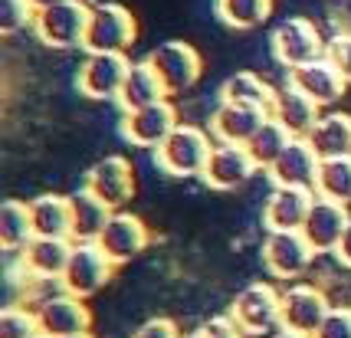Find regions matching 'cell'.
I'll return each mask as SVG.
<instances>
[{
  "instance_id": "6da1fadb",
  "label": "cell",
  "mask_w": 351,
  "mask_h": 338,
  "mask_svg": "<svg viewBox=\"0 0 351 338\" xmlns=\"http://www.w3.org/2000/svg\"><path fill=\"white\" fill-rule=\"evenodd\" d=\"M210 152H214V145H210V135L204 128L178 125L168 138L154 148V161L171 178H194V174H204Z\"/></svg>"
},
{
  "instance_id": "7a4b0ae2",
  "label": "cell",
  "mask_w": 351,
  "mask_h": 338,
  "mask_svg": "<svg viewBox=\"0 0 351 338\" xmlns=\"http://www.w3.org/2000/svg\"><path fill=\"white\" fill-rule=\"evenodd\" d=\"M112 269H115V260L99 246V240H79V243L73 240V253H69L60 286L79 299H89L112 279Z\"/></svg>"
},
{
  "instance_id": "3957f363",
  "label": "cell",
  "mask_w": 351,
  "mask_h": 338,
  "mask_svg": "<svg viewBox=\"0 0 351 338\" xmlns=\"http://www.w3.org/2000/svg\"><path fill=\"white\" fill-rule=\"evenodd\" d=\"M89 14H92V3L62 0V3L36 10L33 30L40 36V43H46V47H56V49L82 47L86 30H89Z\"/></svg>"
},
{
  "instance_id": "277c9868",
  "label": "cell",
  "mask_w": 351,
  "mask_h": 338,
  "mask_svg": "<svg viewBox=\"0 0 351 338\" xmlns=\"http://www.w3.org/2000/svg\"><path fill=\"white\" fill-rule=\"evenodd\" d=\"M138 27L135 16L125 10L122 3H92L89 14V30L82 40L86 53H125L135 43Z\"/></svg>"
},
{
  "instance_id": "5b68a950",
  "label": "cell",
  "mask_w": 351,
  "mask_h": 338,
  "mask_svg": "<svg viewBox=\"0 0 351 338\" xmlns=\"http://www.w3.org/2000/svg\"><path fill=\"white\" fill-rule=\"evenodd\" d=\"M279 312H282V292H276L269 282H250L246 289L237 292L230 306V319L246 335H263L279 325Z\"/></svg>"
},
{
  "instance_id": "8992f818",
  "label": "cell",
  "mask_w": 351,
  "mask_h": 338,
  "mask_svg": "<svg viewBox=\"0 0 351 338\" xmlns=\"http://www.w3.org/2000/svg\"><path fill=\"white\" fill-rule=\"evenodd\" d=\"M273 56L282 66H289V69H295V66H306V62L319 60V56H325V43L328 40H322L319 27L312 23V20H306V16H289V20H282L279 27L273 30Z\"/></svg>"
},
{
  "instance_id": "52a82bcc",
  "label": "cell",
  "mask_w": 351,
  "mask_h": 338,
  "mask_svg": "<svg viewBox=\"0 0 351 338\" xmlns=\"http://www.w3.org/2000/svg\"><path fill=\"white\" fill-rule=\"evenodd\" d=\"M315 260V250L302 230H269L263 240V263L279 279H299Z\"/></svg>"
},
{
  "instance_id": "ba28073f",
  "label": "cell",
  "mask_w": 351,
  "mask_h": 338,
  "mask_svg": "<svg viewBox=\"0 0 351 338\" xmlns=\"http://www.w3.org/2000/svg\"><path fill=\"white\" fill-rule=\"evenodd\" d=\"M348 224H351L348 204L315 194L312 207H308L306 224H302V233H306V240L312 243L315 253H335L345 230H348Z\"/></svg>"
},
{
  "instance_id": "9c48e42d",
  "label": "cell",
  "mask_w": 351,
  "mask_h": 338,
  "mask_svg": "<svg viewBox=\"0 0 351 338\" xmlns=\"http://www.w3.org/2000/svg\"><path fill=\"white\" fill-rule=\"evenodd\" d=\"M148 62L154 66V73L161 76L168 93H184L191 89L200 79V56L191 43L181 40H168V43H158L148 53Z\"/></svg>"
},
{
  "instance_id": "30bf717a",
  "label": "cell",
  "mask_w": 351,
  "mask_h": 338,
  "mask_svg": "<svg viewBox=\"0 0 351 338\" xmlns=\"http://www.w3.org/2000/svg\"><path fill=\"white\" fill-rule=\"evenodd\" d=\"M332 312L328 295L308 282H295L282 292V312H279V325L302 332V335H315V328L325 322V315Z\"/></svg>"
},
{
  "instance_id": "8fae6325",
  "label": "cell",
  "mask_w": 351,
  "mask_h": 338,
  "mask_svg": "<svg viewBox=\"0 0 351 338\" xmlns=\"http://www.w3.org/2000/svg\"><path fill=\"white\" fill-rule=\"evenodd\" d=\"M36 319H40V332L49 338H69L79 332H89L92 312L86 299H79L73 292L62 289L60 295H46L36 306Z\"/></svg>"
},
{
  "instance_id": "7c38bea8",
  "label": "cell",
  "mask_w": 351,
  "mask_h": 338,
  "mask_svg": "<svg viewBox=\"0 0 351 338\" xmlns=\"http://www.w3.org/2000/svg\"><path fill=\"white\" fill-rule=\"evenodd\" d=\"M132 62L125 53H89L79 66V93L89 99H119Z\"/></svg>"
},
{
  "instance_id": "4fadbf2b",
  "label": "cell",
  "mask_w": 351,
  "mask_h": 338,
  "mask_svg": "<svg viewBox=\"0 0 351 338\" xmlns=\"http://www.w3.org/2000/svg\"><path fill=\"white\" fill-rule=\"evenodd\" d=\"M319 168L322 158L319 152L312 148L308 138H292L282 154L269 165V178H273V187H302V191H315V181H319Z\"/></svg>"
},
{
  "instance_id": "5bb4252c",
  "label": "cell",
  "mask_w": 351,
  "mask_h": 338,
  "mask_svg": "<svg viewBox=\"0 0 351 338\" xmlns=\"http://www.w3.org/2000/svg\"><path fill=\"white\" fill-rule=\"evenodd\" d=\"M253 171H260V165L253 161V154L246 145H227V141H220L214 145V152L207 158V168H204V184L214 187V191H237V187H243L250 178H253Z\"/></svg>"
},
{
  "instance_id": "9a60e30c",
  "label": "cell",
  "mask_w": 351,
  "mask_h": 338,
  "mask_svg": "<svg viewBox=\"0 0 351 338\" xmlns=\"http://www.w3.org/2000/svg\"><path fill=\"white\" fill-rule=\"evenodd\" d=\"M86 187L95 197H102L112 210H122L135 194V171L122 154H108L102 161H95L86 174Z\"/></svg>"
},
{
  "instance_id": "2e32d148",
  "label": "cell",
  "mask_w": 351,
  "mask_h": 338,
  "mask_svg": "<svg viewBox=\"0 0 351 338\" xmlns=\"http://www.w3.org/2000/svg\"><path fill=\"white\" fill-rule=\"evenodd\" d=\"M178 125L181 122H178L174 106H171L168 99H161V102H152V106H145V108L125 112L122 132H125V138L132 141V145H138V148H158Z\"/></svg>"
},
{
  "instance_id": "e0dca14e",
  "label": "cell",
  "mask_w": 351,
  "mask_h": 338,
  "mask_svg": "<svg viewBox=\"0 0 351 338\" xmlns=\"http://www.w3.org/2000/svg\"><path fill=\"white\" fill-rule=\"evenodd\" d=\"M148 240H152V233H148L141 217L128 214V210H115V214L108 217L102 237H99V246H102L108 256L115 260V266H119V263H128L132 256H138V253L148 246Z\"/></svg>"
},
{
  "instance_id": "ac0fdd59",
  "label": "cell",
  "mask_w": 351,
  "mask_h": 338,
  "mask_svg": "<svg viewBox=\"0 0 351 338\" xmlns=\"http://www.w3.org/2000/svg\"><path fill=\"white\" fill-rule=\"evenodd\" d=\"M269 119L266 108L256 106H240V102H220L210 119V132L217 141L227 145H250V138L263 128V122Z\"/></svg>"
},
{
  "instance_id": "d6986e66",
  "label": "cell",
  "mask_w": 351,
  "mask_h": 338,
  "mask_svg": "<svg viewBox=\"0 0 351 338\" xmlns=\"http://www.w3.org/2000/svg\"><path fill=\"white\" fill-rule=\"evenodd\" d=\"M289 82L295 89H302V93H306L312 102H319V106H332V102L341 99V93L348 89V79L341 76L325 56L306 62V66L289 69Z\"/></svg>"
},
{
  "instance_id": "ffe728a7",
  "label": "cell",
  "mask_w": 351,
  "mask_h": 338,
  "mask_svg": "<svg viewBox=\"0 0 351 338\" xmlns=\"http://www.w3.org/2000/svg\"><path fill=\"white\" fill-rule=\"evenodd\" d=\"M315 191H302V187H273L269 200L263 207V224L266 230H302L312 207Z\"/></svg>"
},
{
  "instance_id": "44dd1931",
  "label": "cell",
  "mask_w": 351,
  "mask_h": 338,
  "mask_svg": "<svg viewBox=\"0 0 351 338\" xmlns=\"http://www.w3.org/2000/svg\"><path fill=\"white\" fill-rule=\"evenodd\" d=\"M73 253V240H60V237H33L30 243L20 250V263L23 273L36 279H62L66 263Z\"/></svg>"
},
{
  "instance_id": "7402d4cb",
  "label": "cell",
  "mask_w": 351,
  "mask_h": 338,
  "mask_svg": "<svg viewBox=\"0 0 351 338\" xmlns=\"http://www.w3.org/2000/svg\"><path fill=\"white\" fill-rule=\"evenodd\" d=\"M319 108H322L319 102H312L302 89H295L292 82H286V86L276 93L269 115L289 128L292 138H308V132L319 122Z\"/></svg>"
},
{
  "instance_id": "603a6c76",
  "label": "cell",
  "mask_w": 351,
  "mask_h": 338,
  "mask_svg": "<svg viewBox=\"0 0 351 338\" xmlns=\"http://www.w3.org/2000/svg\"><path fill=\"white\" fill-rule=\"evenodd\" d=\"M30 217L36 237L73 240V204L62 194H40L30 200Z\"/></svg>"
},
{
  "instance_id": "cb8c5ba5",
  "label": "cell",
  "mask_w": 351,
  "mask_h": 338,
  "mask_svg": "<svg viewBox=\"0 0 351 338\" xmlns=\"http://www.w3.org/2000/svg\"><path fill=\"white\" fill-rule=\"evenodd\" d=\"M73 204V240H99L106 230L108 217L115 214L102 197H95L89 187H79L76 194H69Z\"/></svg>"
},
{
  "instance_id": "d4e9b609",
  "label": "cell",
  "mask_w": 351,
  "mask_h": 338,
  "mask_svg": "<svg viewBox=\"0 0 351 338\" xmlns=\"http://www.w3.org/2000/svg\"><path fill=\"white\" fill-rule=\"evenodd\" d=\"M165 95H168V89H165L161 76L154 73L152 62L148 60L132 62V69H128V76H125L122 93H119V102H122L125 112L145 108V106H152V102H161Z\"/></svg>"
},
{
  "instance_id": "484cf974",
  "label": "cell",
  "mask_w": 351,
  "mask_h": 338,
  "mask_svg": "<svg viewBox=\"0 0 351 338\" xmlns=\"http://www.w3.org/2000/svg\"><path fill=\"white\" fill-rule=\"evenodd\" d=\"M308 141L319 152V158H345V154H351V115L348 112L319 115L315 128L308 132Z\"/></svg>"
},
{
  "instance_id": "4316f807",
  "label": "cell",
  "mask_w": 351,
  "mask_h": 338,
  "mask_svg": "<svg viewBox=\"0 0 351 338\" xmlns=\"http://www.w3.org/2000/svg\"><path fill=\"white\" fill-rule=\"evenodd\" d=\"M33 237H36V230H33L30 204H23V200H3L0 204V246L7 253H20Z\"/></svg>"
},
{
  "instance_id": "83f0119b",
  "label": "cell",
  "mask_w": 351,
  "mask_h": 338,
  "mask_svg": "<svg viewBox=\"0 0 351 338\" xmlns=\"http://www.w3.org/2000/svg\"><path fill=\"white\" fill-rule=\"evenodd\" d=\"M273 99H276V89L260 79L256 73H237L223 82L220 89V102H240V106H256V108H273Z\"/></svg>"
},
{
  "instance_id": "f1b7e54d",
  "label": "cell",
  "mask_w": 351,
  "mask_h": 338,
  "mask_svg": "<svg viewBox=\"0 0 351 338\" xmlns=\"http://www.w3.org/2000/svg\"><path fill=\"white\" fill-rule=\"evenodd\" d=\"M315 194L351 204V154H345V158H322Z\"/></svg>"
},
{
  "instance_id": "f546056e",
  "label": "cell",
  "mask_w": 351,
  "mask_h": 338,
  "mask_svg": "<svg viewBox=\"0 0 351 338\" xmlns=\"http://www.w3.org/2000/svg\"><path fill=\"white\" fill-rule=\"evenodd\" d=\"M217 16L233 30H253L273 14V0H217Z\"/></svg>"
},
{
  "instance_id": "4dcf8cb0",
  "label": "cell",
  "mask_w": 351,
  "mask_h": 338,
  "mask_svg": "<svg viewBox=\"0 0 351 338\" xmlns=\"http://www.w3.org/2000/svg\"><path fill=\"white\" fill-rule=\"evenodd\" d=\"M289 141H292L289 128H286L282 122H276L273 115H269V119L263 122L260 132H256V135L250 138V145H246V148H250L253 161H256L263 171H269V165H273L276 158L282 154V148H286Z\"/></svg>"
},
{
  "instance_id": "1f68e13d",
  "label": "cell",
  "mask_w": 351,
  "mask_h": 338,
  "mask_svg": "<svg viewBox=\"0 0 351 338\" xmlns=\"http://www.w3.org/2000/svg\"><path fill=\"white\" fill-rule=\"evenodd\" d=\"M36 335H40L36 309L7 306L0 312V338H36Z\"/></svg>"
},
{
  "instance_id": "d6a6232c",
  "label": "cell",
  "mask_w": 351,
  "mask_h": 338,
  "mask_svg": "<svg viewBox=\"0 0 351 338\" xmlns=\"http://www.w3.org/2000/svg\"><path fill=\"white\" fill-rule=\"evenodd\" d=\"M36 7L30 0H0V33H16L23 27H33Z\"/></svg>"
},
{
  "instance_id": "836d02e7",
  "label": "cell",
  "mask_w": 351,
  "mask_h": 338,
  "mask_svg": "<svg viewBox=\"0 0 351 338\" xmlns=\"http://www.w3.org/2000/svg\"><path fill=\"white\" fill-rule=\"evenodd\" d=\"M312 338H351V306H332Z\"/></svg>"
},
{
  "instance_id": "e575fe53",
  "label": "cell",
  "mask_w": 351,
  "mask_h": 338,
  "mask_svg": "<svg viewBox=\"0 0 351 338\" xmlns=\"http://www.w3.org/2000/svg\"><path fill=\"white\" fill-rule=\"evenodd\" d=\"M325 60L332 62L338 73L351 82V33H335V36L325 43Z\"/></svg>"
},
{
  "instance_id": "d590c367",
  "label": "cell",
  "mask_w": 351,
  "mask_h": 338,
  "mask_svg": "<svg viewBox=\"0 0 351 338\" xmlns=\"http://www.w3.org/2000/svg\"><path fill=\"white\" fill-rule=\"evenodd\" d=\"M197 338H246V332L230 315H223V319H210V322L200 325Z\"/></svg>"
},
{
  "instance_id": "8d00e7d4",
  "label": "cell",
  "mask_w": 351,
  "mask_h": 338,
  "mask_svg": "<svg viewBox=\"0 0 351 338\" xmlns=\"http://www.w3.org/2000/svg\"><path fill=\"white\" fill-rule=\"evenodd\" d=\"M132 338H181V332L171 319H148L145 325H138V332Z\"/></svg>"
},
{
  "instance_id": "74e56055",
  "label": "cell",
  "mask_w": 351,
  "mask_h": 338,
  "mask_svg": "<svg viewBox=\"0 0 351 338\" xmlns=\"http://www.w3.org/2000/svg\"><path fill=\"white\" fill-rule=\"evenodd\" d=\"M335 260L351 269V224H348V230H345V237H341V243H338V250H335Z\"/></svg>"
},
{
  "instance_id": "f35d334b",
  "label": "cell",
  "mask_w": 351,
  "mask_h": 338,
  "mask_svg": "<svg viewBox=\"0 0 351 338\" xmlns=\"http://www.w3.org/2000/svg\"><path fill=\"white\" fill-rule=\"evenodd\" d=\"M273 338H312V335H302V332H292V328H282V325H279V332H276Z\"/></svg>"
},
{
  "instance_id": "ab89813d",
  "label": "cell",
  "mask_w": 351,
  "mask_h": 338,
  "mask_svg": "<svg viewBox=\"0 0 351 338\" xmlns=\"http://www.w3.org/2000/svg\"><path fill=\"white\" fill-rule=\"evenodd\" d=\"M36 10H43V7H53V3H62V0H30Z\"/></svg>"
},
{
  "instance_id": "60d3db41",
  "label": "cell",
  "mask_w": 351,
  "mask_h": 338,
  "mask_svg": "<svg viewBox=\"0 0 351 338\" xmlns=\"http://www.w3.org/2000/svg\"><path fill=\"white\" fill-rule=\"evenodd\" d=\"M69 338H92L89 332H79V335H69Z\"/></svg>"
},
{
  "instance_id": "b9f144b4",
  "label": "cell",
  "mask_w": 351,
  "mask_h": 338,
  "mask_svg": "<svg viewBox=\"0 0 351 338\" xmlns=\"http://www.w3.org/2000/svg\"><path fill=\"white\" fill-rule=\"evenodd\" d=\"M36 338H49V335H43V332H40V335H36Z\"/></svg>"
},
{
  "instance_id": "7bdbcfd3",
  "label": "cell",
  "mask_w": 351,
  "mask_h": 338,
  "mask_svg": "<svg viewBox=\"0 0 351 338\" xmlns=\"http://www.w3.org/2000/svg\"><path fill=\"white\" fill-rule=\"evenodd\" d=\"M194 338H197V335H194Z\"/></svg>"
}]
</instances>
